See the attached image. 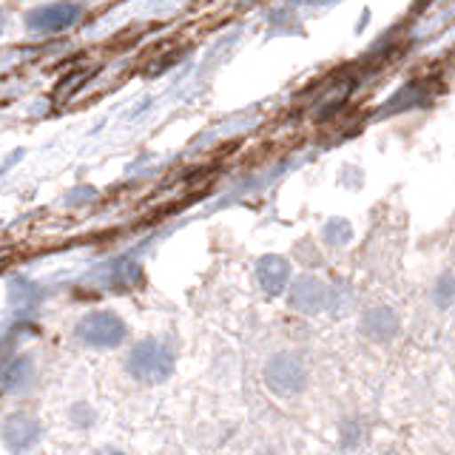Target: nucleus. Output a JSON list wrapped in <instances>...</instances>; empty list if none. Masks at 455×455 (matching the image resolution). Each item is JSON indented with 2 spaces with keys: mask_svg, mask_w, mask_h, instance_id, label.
<instances>
[{
  "mask_svg": "<svg viewBox=\"0 0 455 455\" xmlns=\"http://www.w3.org/2000/svg\"><path fill=\"white\" fill-rule=\"evenodd\" d=\"M35 373V367L28 359H18V362H12L9 367H4V373H0V381L6 384V387H23V384L32 379Z\"/></svg>",
  "mask_w": 455,
  "mask_h": 455,
  "instance_id": "obj_9",
  "label": "nucleus"
},
{
  "mask_svg": "<svg viewBox=\"0 0 455 455\" xmlns=\"http://www.w3.org/2000/svg\"><path fill=\"white\" fill-rule=\"evenodd\" d=\"M256 282L267 296H279L291 282V265L282 256H262L256 262Z\"/></svg>",
  "mask_w": 455,
  "mask_h": 455,
  "instance_id": "obj_6",
  "label": "nucleus"
},
{
  "mask_svg": "<svg viewBox=\"0 0 455 455\" xmlns=\"http://www.w3.org/2000/svg\"><path fill=\"white\" fill-rule=\"evenodd\" d=\"M4 26H6V14H4V9H0V35H4Z\"/></svg>",
  "mask_w": 455,
  "mask_h": 455,
  "instance_id": "obj_12",
  "label": "nucleus"
},
{
  "mask_svg": "<svg viewBox=\"0 0 455 455\" xmlns=\"http://www.w3.org/2000/svg\"><path fill=\"white\" fill-rule=\"evenodd\" d=\"M362 333L370 341H379V345H384V341H390L398 333V316H395L390 307H373V310H367L364 319H362Z\"/></svg>",
  "mask_w": 455,
  "mask_h": 455,
  "instance_id": "obj_8",
  "label": "nucleus"
},
{
  "mask_svg": "<svg viewBox=\"0 0 455 455\" xmlns=\"http://www.w3.org/2000/svg\"><path fill=\"white\" fill-rule=\"evenodd\" d=\"M324 239L331 242V245H345V242L353 239V231H350V225L345 220H331L324 225Z\"/></svg>",
  "mask_w": 455,
  "mask_h": 455,
  "instance_id": "obj_10",
  "label": "nucleus"
},
{
  "mask_svg": "<svg viewBox=\"0 0 455 455\" xmlns=\"http://www.w3.org/2000/svg\"><path fill=\"white\" fill-rule=\"evenodd\" d=\"M125 367H128V373H132L134 379H140V381L160 384V381H165L171 373H174L177 355L165 345V341L148 339V341H140V345L132 350Z\"/></svg>",
  "mask_w": 455,
  "mask_h": 455,
  "instance_id": "obj_1",
  "label": "nucleus"
},
{
  "mask_svg": "<svg viewBox=\"0 0 455 455\" xmlns=\"http://www.w3.org/2000/svg\"><path fill=\"white\" fill-rule=\"evenodd\" d=\"M265 384L274 395H296L305 390L307 384V370L302 359L293 353H276L274 359L265 364Z\"/></svg>",
  "mask_w": 455,
  "mask_h": 455,
  "instance_id": "obj_3",
  "label": "nucleus"
},
{
  "mask_svg": "<svg viewBox=\"0 0 455 455\" xmlns=\"http://www.w3.org/2000/svg\"><path fill=\"white\" fill-rule=\"evenodd\" d=\"M80 18H83L80 4H46L26 14V28L32 35H54V32H66Z\"/></svg>",
  "mask_w": 455,
  "mask_h": 455,
  "instance_id": "obj_4",
  "label": "nucleus"
},
{
  "mask_svg": "<svg viewBox=\"0 0 455 455\" xmlns=\"http://www.w3.org/2000/svg\"><path fill=\"white\" fill-rule=\"evenodd\" d=\"M75 336L85 347H94V350L120 347L125 339V322L111 310H94V313H85L77 322Z\"/></svg>",
  "mask_w": 455,
  "mask_h": 455,
  "instance_id": "obj_2",
  "label": "nucleus"
},
{
  "mask_svg": "<svg viewBox=\"0 0 455 455\" xmlns=\"http://www.w3.org/2000/svg\"><path fill=\"white\" fill-rule=\"evenodd\" d=\"M43 435V427L35 416H26V412H18L4 424V441L9 450H28L35 441Z\"/></svg>",
  "mask_w": 455,
  "mask_h": 455,
  "instance_id": "obj_7",
  "label": "nucleus"
},
{
  "mask_svg": "<svg viewBox=\"0 0 455 455\" xmlns=\"http://www.w3.org/2000/svg\"><path fill=\"white\" fill-rule=\"evenodd\" d=\"M452 296H455V279L452 276H441L438 288H435V299L441 305H450Z\"/></svg>",
  "mask_w": 455,
  "mask_h": 455,
  "instance_id": "obj_11",
  "label": "nucleus"
},
{
  "mask_svg": "<svg viewBox=\"0 0 455 455\" xmlns=\"http://www.w3.org/2000/svg\"><path fill=\"white\" fill-rule=\"evenodd\" d=\"M327 284L319 276H299L291 284L288 305L299 313H319L327 305Z\"/></svg>",
  "mask_w": 455,
  "mask_h": 455,
  "instance_id": "obj_5",
  "label": "nucleus"
}]
</instances>
